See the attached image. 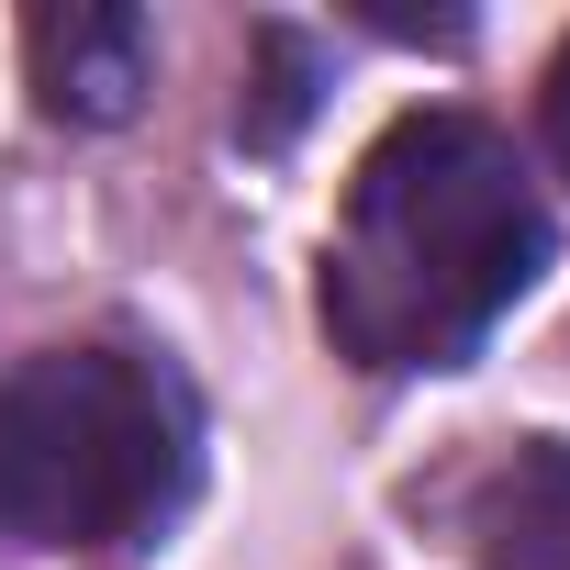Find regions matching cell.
<instances>
[{
	"instance_id": "1",
	"label": "cell",
	"mask_w": 570,
	"mask_h": 570,
	"mask_svg": "<svg viewBox=\"0 0 570 570\" xmlns=\"http://www.w3.org/2000/svg\"><path fill=\"white\" fill-rule=\"evenodd\" d=\"M548 268V213L481 112H403L336 213L325 336L358 370H459Z\"/></svg>"
},
{
	"instance_id": "2",
	"label": "cell",
	"mask_w": 570,
	"mask_h": 570,
	"mask_svg": "<svg viewBox=\"0 0 570 570\" xmlns=\"http://www.w3.org/2000/svg\"><path fill=\"white\" fill-rule=\"evenodd\" d=\"M190 492V403L135 347H46L0 381V525L35 548H124Z\"/></svg>"
},
{
	"instance_id": "3",
	"label": "cell",
	"mask_w": 570,
	"mask_h": 570,
	"mask_svg": "<svg viewBox=\"0 0 570 570\" xmlns=\"http://www.w3.org/2000/svg\"><path fill=\"white\" fill-rule=\"evenodd\" d=\"M146 57H157V35L124 0H57V12L23 23V68L57 124H124L146 90Z\"/></svg>"
},
{
	"instance_id": "4",
	"label": "cell",
	"mask_w": 570,
	"mask_h": 570,
	"mask_svg": "<svg viewBox=\"0 0 570 570\" xmlns=\"http://www.w3.org/2000/svg\"><path fill=\"white\" fill-rule=\"evenodd\" d=\"M470 548H481V570H570V448L559 436H525L514 459L481 470Z\"/></svg>"
},
{
	"instance_id": "5",
	"label": "cell",
	"mask_w": 570,
	"mask_h": 570,
	"mask_svg": "<svg viewBox=\"0 0 570 570\" xmlns=\"http://www.w3.org/2000/svg\"><path fill=\"white\" fill-rule=\"evenodd\" d=\"M257 57H268V90H257V101H246V112H235V124H246V135H257V146H279V135H292V124H303V112H314V57H303V46H292V35H268V46H257Z\"/></svg>"
},
{
	"instance_id": "6",
	"label": "cell",
	"mask_w": 570,
	"mask_h": 570,
	"mask_svg": "<svg viewBox=\"0 0 570 570\" xmlns=\"http://www.w3.org/2000/svg\"><path fill=\"white\" fill-rule=\"evenodd\" d=\"M537 112H548V157H559V179H570V46L548 57V101H537Z\"/></svg>"
}]
</instances>
